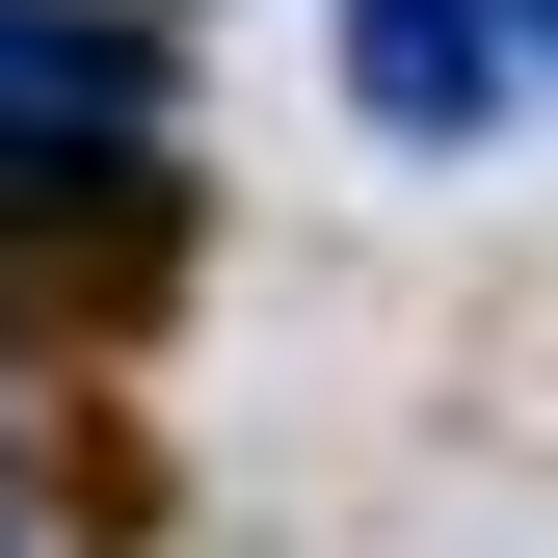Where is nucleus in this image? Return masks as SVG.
Instances as JSON below:
<instances>
[{"label": "nucleus", "mask_w": 558, "mask_h": 558, "mask_svg": "<svg viewBox=\"0 0 558 558\" xmlns=\"http://www.w3.org/2000/svg\"><path fill=\"white\" fill-rule=\"evenodd\" d=\"M319 27H345V107H373L399 160H452V133H506V107H532L506 0H319Z\"/></svg>", "instance_id": "2"}, {"label": "nucleus", "mask_w": 558, "mask_h": 558, "mask_svg": "<svg viewBox=\"0 0 558 558\" xmlns=\"http://www.w3.org/2000/svg\"><path fill=\"white\" fill-rule=\"evenodd\" d=\"M53 160H160V27L0 0V186H53Z\"/></svg>", "instance_id": "1"}, {"label": "nucleus", "mask_w": 558, "mask_h": 558, "mask_svg": "<svg viewBox=\"0 0 558 558\" xmlns=\"http://www.w3.org/2000/svg\"><path fill=\"white\" fill-rule=\"evenodd\" d=\"M506 53H532V81H558V0H506Z\"/></svg>", "instance_id": "3"}]
</instances>
